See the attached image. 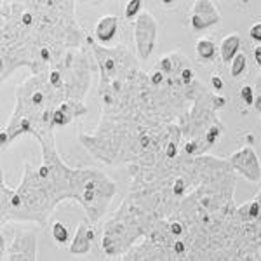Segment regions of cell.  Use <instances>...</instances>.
<instances>
[{"label":"cell","mask_w":261,"mask_h":261,"mask_svg":"<svg viewBox=\"0 0 261 261\" xmlns=\"http://www.w3.org/2000/svg\"><path fill=\"white\" fill-rule=\"evenodd\" d=\"M2 45L0 73L7 81L19 66L39 75L60 63L87 40L70 0L0 2Z\"/></svg>","instance_id":"6da1fadb"},{"label":"cell","mask_w":261,"mask_h":261,"mask_svg":"<svg viewBox=\"0 0 261 261\" xmlns=\"http://www.w3.org/2000/svg\"><path fill=\"white\" fill-rule=\"evenodd\" d=\"M92 63L87 49L70 50L54 68L30 75L16 87V105L7 125L0 133L2 146L19 136L35 140L54 134V113L65 105H84L91 86Z\"/></svg>","instance_id":"7a4b0ae2"},{"label":"cell","mask_w":261,"mask_h":261,"mask_svg":"<svg viewBox=\"0 0 261 261\" xmlns=\"http://www.w3.org/2000/svg\"><path fill=\"white\" fill-rule=\"evenodd\" d=\"M183 138L176 124H159L141 115L101 117L92 133H82L79 141L94 159L107 166H127L129 174L167 161L166 148Z\"/></svg>","instance_id":"3957f363"},{"label":"cell","mask_w":261,"mask_h":261,"mask_svg":"<svg viewBox=\"0 0 261 261\" xmlns=\"http://www.w3.org/2000/svg\"><path fill=\"white\" fill-rule=\"evenodd\" d=\"M42 148V162L24 164L21 183L9 188L2 181V226L7 221L47 225L54 209L65 200H75V169L61 161L54 134L37 140Z\"/></svg>","instance_id":"277c9868"},{"label":"cell","mask_w":261,"mask_h":261,"mask_svg":"<svg viewBox=\"0 0 261 261\" xmlns=\"http://www.w3.org/2000/svg\"><path fill=\"white\" fill-rule=\"evenodd\" d=\"M226 105V98L221 92H204L193 101L192 108L178 120L183 133V153L188 157L207 155L221 141L225 134V125L221 124L218 112Z\"/></svg>","instance_id":"5b68a950"},{"label":"cell","mask_w":261,"mask_h":261,"mask_svg":"<svg viewBox=\"0 0 261 261\" xmlns=\"http://www.w3.org/2000/svg\"><path fill=\"white\" fill-rule=\"evenodd\" d=\"M117 195V183L99 169H75V202L86 211L87 220L98 223Z\"/></svg>","instance_id":"8992f818"},{"label":"cell","mask_w":261,"mask_h":261,"mask_svg":"<svg viewBox=\"0 0 261 261\" xmlns=\"http://www.w3.org/2000/svg\"><path fill=\"white\" fill-rule=\"evenodd\" d=\"M157 19L148 11H145L140 18L134 21V47H136V58L140 63L150 60L155 44H157Z\"/></svg>","instance_id":"52a82bcc"},{"label":"cell","mask_w":261,"mask_h":261,"mask_svg":"<svg viewBox=\"0 0 261 261\" xmlns=\"http://www.w3.org/2000/svg\"><path fill=\"white\" fill-rule=\"evenodd\" d=\"M231 171L235 174L242 176L249 183H259L261 181V162L256 153V150L251 145H244L242 148L233 151L231 155L226 157Z\"/></svg>","instance_id":"ba28073f"},{"label":"cell","mask_w":261,"mask_h":261,"mask_svg":"<svg viewBox=\"0 0 261 261\" xmlns=\"http://www.w3.org/2000/svg\"><path fill=\"white\" fill-rule=\"evenodd\" d=\"M4 261H37V235L33 231H16L7 247H2Z\"/></svg>","instance_id":"9c48e42d"},{"label":"cell","mask_w":261,"mask_h":261,"mask_svg":"<svg viewBox=\"0 0 261 261\" xmlns=\"http://www.w3.org/2000/svg\"><path fill=\"white\" fill-rule=\"evenodd\" d=\"M221 12L218 6L211 0H197L193 2L190 14H188V23L193 32H205L209 28L220 24Z\"/></svg>","instance_id":"30bf717a"},{"label":"cell","mask_w":261,"mask_h":261,"mask_svg":"<svg viewBox=\"0 0 261 261\" xmlns=\"http://www.w3.org/2000/svg\"><path fill=\"white\" fill-rule=\"evenodd\" d=\"M96 239V226L94 223H91L89 220H82L79 223L77 231L73 235V241L70 244V252L75 256H86L89 254L92 249V242Z\"/></svg>","instance_id":"8fae6325"},{"label":"cell","mask_w":261,"mask_h":261,"mask_svg":"<svg viewBox=\"0 0 261 261\" xmlns=\"http://www.w3.org/2000/svg\"><path fill=\"white\" fill-rule=\"evenodd\" d=\"M120 32V21L117 16L108 14L98 19L94 27V40L103 47H110L112 42L117 39Z\"/></svg>","instance_id":"7c38bea8"},{"label":"cell","mask_w":261,"mask_h":261,"mask_svg":"<svg viewBox=\"0 0 261 261\" xmlns=\"http://www.w3.org/2000/svg\"><path fill=\"white\" fill-rule=\"evenodd\" d=\"M122 261H164L162 251L150 241H141L130 249L127 254L122 256Z\"/></svg>","instance_id":"4fadbf2b"},{"label":"cell","mask_w":261,"mask_h":261,"mask_svg":"<svg viewBox=\"0 0 261 261\" xmlns=\"http://www.w3.org/2000/svg\"><path fill=\"white\" fill-rule=\"evenodd\" d=\"M195 56L202 65H213L220 56V45H216L207 37H202L195 42Z\"/></svg>","instance_id":"5bb4252c"},{"label":"cell","mask_w":261,"mask_h":261,"mask_svg":"<svg viewBox=\"0 0 261 261\" xmlns=\"http://www.w3.org/2000/svg\"><path fill=\"white\" fill-rule=\"evenodd\" d=\"M241 47H242V39L239 33H230V35H226L220 44L221 61L226 63V65H230V63L237 58V54L242 53Z\"/></svg>","instance_id":"9a60e30c"},{"label":"cell","mask_w":261,"mask_h":261,"mask_svg":"<svg viewBox=\"0 0 261 261\" xmlns=\"http://www.w3.org/2000/svg\"><path fill=\"white\" fill-rule=\"evenodd\" d=\"M50 235H53V241L60 246H65L70 241V228L63 221H54L50 226Z\"/></svg>","instance_id":"2e32d148"},{"label":"cell","mask_w":261,"mask_h":261,"mask_svg":"<svg viewBox=\"0 0 261 261\" xmlns=\"http://www.w3.org/2000/svg\"><path fill=\"white\" fill-rule=\"evenodd\" d=\"M246 73H247V56L244 53H241L230 63V77L237 81V79L244 77Z\"/></svg>","instance_id":"e0dca14e"},{"label":"cell","mask_w":261,"mask_h":261,"mask_svg":"<svg viewBox=\"0 0 261 261\" xmlns=\"http://www.w3.org/2000/svg\"><path fill=\"white\" fill-rule=\"evenodd\" d=\"M143 2L141 0H130L125 6V11H124V18L129 19V21H136L140 16L143 14Z\"/></svg>","instance_id":"ac0fdd59"},{"label":"cell","mask_w":261,"mask_h":261,"mask_svg":"<svg viewBox=\"0 0 261 261\" xmlns=\"http://www.w3.org/2000/svg\"><path fill=\"white\" fill-rule=\"evenodd\" d=\"M241 98L247 107H254L256 103V89L252 86H244L241 89Z\"/></svg>","instance_id":"d6986e66"},{"label":"cell","mask_w":261,"mask_h":261,"mask_svg":"<svg viewBox=\"0 0 261 261\" xmlns=\"http://www.w3.org/2000/svg\"><path fill=\"white\" fill-rule=\"evenodd\" d=\"M249 37L254 42H258V44H261V21H258V23H254L252 27L249 28Z\"/></svg>","instance_id":"ffe728a7"},{"label":"cell","mask_w":261,"mask_h":261,"mask_svg":"<svg viewBox=\"0 0 261 261\" xmlns=\"http://www.w3.org/2000/svg\"><path fill=\"white\" fill-rule=\"evenodd\" d=\"M211 86H213V91L214 92H220L223 89V79L220 77V75L214 73L211 77Z\"/></svg>","instance_id":"44dd1931"},{"label":"cell","mask_w":261,"mask_h":261,"mask_svg":"<svg viewBox=\"0 0 261 261\" xmlns=\"http://www.w3.org/2000/svg\"><path fill=\"white\" fill-rule=\"evenodd\" d=\"M252 54H254L256 65H259V66H261V45H256L254 50H252Z\"/></svg>","instance_id":"7402d4cb"}]
</instances>
